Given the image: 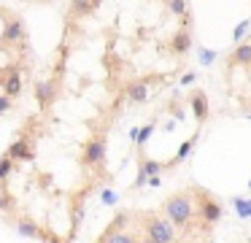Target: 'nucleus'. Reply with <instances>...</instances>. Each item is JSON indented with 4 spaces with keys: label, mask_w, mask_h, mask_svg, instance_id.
Instances as JSON below:
<instances>
[{
    "label": "nucleus",
    "mask_w": 251,
    "mask_h": 243,
    "mask_svg": "<svg viewBox=\"0 0 251 243\" xmlns=\"http://www.w3.org/2000/svg\"><path fill=\"white\" fill-rule=\"evenodd\" d=\"M224 84L240 108H251V30L224 62Z\"/></svg>",
    "instance_id": "nucleus-3"
},
{
    "label": "nucleus",
    "mask_w": 251,
    "mask_h": 243,
    "mask_svg": "<svg viewBox=\"0 0 251 243\" xmlns=\"http://www.w3.org/2000/svg\"><path fill=\"white\" fill-rule=\"evenodd\" d=\"M192 43L186 0H71L35 106L108 133L125 108L181 81Z\"/></svg>",
    "instance_id": "nucleus-1"
},
{
    "label": "nucleus",
    "mask_w": 251,
    "mask_h": 243,
    "mask_svg": "<svg viewBox=\"0 0 251 243\" xmlns=\"http://www.w3.org/2000/svg\"><path fill=\"white\" fill-rule=\"evenodd\" d=\"M17 3H30V5H46V3H54V0H17Z\"/></svg>",
    "instance_id": "nucleus-4"
},
{
    "label": "nucleus",
    "mask_w": 251,
    "mask_h": 243,
    "mask_svg": "<svg viewBox=\"0 0 251 243\" xmlns=\"http://www.w3.org/2000/svg\"><path fill=\"white\" fill-rule=\"evenodd\" d=\"M35 49L27 22L14 5L0 3V119L8 116L33 84Z\"/></svg>",
    "instance_id": "nucleus-2"
}]
</instances>
